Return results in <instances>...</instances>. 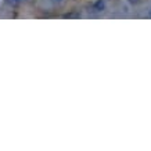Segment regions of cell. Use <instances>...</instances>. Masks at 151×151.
<instances>
[{"label": "cell", "mask_w": 151, "mask_h": 151, "mask_svg": "<svg viewBox=\"0 0 151 151\" xmlns=\"http://www.w3.org/2000/svg\"><path fill=\"white\" fill-rule=\"evenodd\" d=\"M94 9H99L97 11H100V10H103V9H104V3H103V1H97L96 4H94Z\"/></svg>", "instance_id": "cell-1"}, {"label": "cell", "mask_w": 151, "mask_h": 151, "mask_svg": "<svg viewBox=\"0 0 151 151\" xmlns=\"http://www.w3.org/2000/svg\"><path fill=\"white\" fill-rule=\"evenodd\" d=\"M51 1H53V3H55V4H58V3H61L63 0H51Z\"/></svg>", "instance_id": "cell-2"}, {"label": "cell", "mask_w": 151, "mask_h": 151, "mask_svg": "<svg viewBox=\"0 0 151 151\" xmlns=\"http://www.w3.org/2000/svg\"><path fill=\"white\" fill-rule=\"evenodd\" d=\"M13 1H15V3H19V1H22V0H13Z\"/></svg>", "instance_id": "cell-3"}]
</instances>
